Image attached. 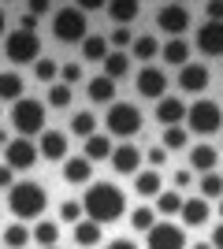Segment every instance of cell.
<instances>
[{
  "instance_id": "obj_48",
  "label": "cell",
  "mask_w": 223,
  "mask_h": 249,
  "mask_svg": "<svg viewBox=\"0 0 223 249\" xmlns=\"http://www.w3.org/2000/svg\"><path fill=\"white\" fill-rule=\"evenodd\" d=\"M212 249H223V223L216 227V234H212Z\"/></svg>"
},
{
  "instance_id": "obj_17",
  "label": "cell",
  "mask_w": 223,
  "mask_h": 249,
  "mask_svg": "<svg viewBox=\"0 0 223 249\" xmlns=\"http://www.w3.org/2000/svg\"><path fill=\"white\" fill-rule=\"evenodd\" d=\"M186 112H190V108H186L179 97H164V101L156 104V119L164 126H179L182 119H186Z\"/></svg>"
},
{
  "instance_id": "obj_24",
  "label": "cell",
  "mask_w": 223,
  "mask_h": 249,
  "mask_svg": "<svg viewBox=\"0 0 223 249\" xmlns=\"http://www.w3.org/2000/svg\"><path fill=\"white\" fill-rule=\"evenodd\" d=\"M86 160H89V164H93V160H112V138H104V134L86 138Z\"/></svg>"
},
{
  "instance_id": "obj_41",
  "label": "cell",
  "mask_w": 223,
  "mask_h": 249,
  "mask_svg": "<svg viewBox=\"0 0 223 249\" xmlns=\"http://www.w3.org/2000/svg\"><path fill=\"white\" fill-rule=\"evenodd\" d=\"M112 45H116V52H119V45H134V37H130L127 26H119V30L112 34Z\"/></svg>"
},
{
  "instance_id": "obj_49",
  "label": "cell",
  "mask_w": 223,
  "mask_h": 249,
  "mask_svg": "<svg viewBox=\"0 0 223 249\" xmlns=\"http://www.w3.org/2000/svg\"><path fill=\"white\" fill-rule=\"evenodd\" d=\"M82 11H104V4H97V0H86V4H78Z\"/></svg>"
},
{
  "instance_id": "obj_8",
  "label": "cell",
  "mask_w": 223,
  "mask_h": 249,
  "mask_svg": "<svg viewBox=\"0 0 223 249\" xmlns=\"http://www.w3.org/2000/svg\"><path fill=\"white\" fill-rule=\"evenodd\" d=\"M156 26L171 37H182L190 26V8L186 4H160L156 8Z\"/></svg>"
},
{
  "instance_id": "obj_36",
  "label": "cell",
  "mask_w": 223,
  "mask_h": 249,
  "mask_svg": "<svg viewBox=\"0 0 223 249\" xmlns=\"http://www.w3.org/2000/svg\"><path fill=\"white\" fill-rule=\"evenodd\" d=\"M130 49H134V56H138V60H153V56L160 52V45H156V37L141 34V37H134V45H130Z\"/></svg>"
},
{
  "instance_id": "obj_53",
  "label": "cell",
  "mask_w": 223,
  "mask_h": 249,
  "mask_svg": "<svg viewBox=\"0 0 223 249\" xmlns=\"http://www.w3.org/2000/svg\"><path fill=\"white\" fill-rule=\"evenodd\" d=\"M220 216H223V197H220Z\"/></svg>"
},
{
  "instance_id": "obj_38",
  "label": "cell",
  "mask_w": 223,
  "mask_h": 249,
  "mask_svg": "<svg viewBox=\"0 0 223 249\" xmlns=\"http://www.w3.org/2000/svg\"><path fill=\"white\" fill-rule=\"evenodd\" d=\"M45 104H52V108H67V104H71V86H64V82L49 86V101H45Z\"/></svg>"
},
{
  "instance_id": "obj_45",
  "label": "cell",
  "mask_w": 223,
  "mask_h": 249,
  "mask_svg": "<svg viewBox=\"0 0 223 249\" xmlns=\"http://www.w3.org/2000/svg\"><path fill=\"white\" fill-rule=\"evenodd\" d=\"M45 11H52V4H45V0H34V4H26V15H45Z\"/></svg>"
},
{
  "instance_id": "obj_5",
  "label": "cell",
  "mask_w": 223,
  "mask_h": 249,
  "mask_svg": "<svg viewBox=\"0 0 223 249\" xmlns=\"http://www.w3.org/2000/svg\"><path fill=\"white\" fill-rule=\"evenodd\" d=\"M108 134H116V138H134L141 130V112H138V104H127V101H116V104H108Z\"/></svg>"
},
{
  "instance_id": "obj_22",
  "label": "cell",
  "mask_w": 223,
  "mask_h": 249,
  "mask_svg": "<svg viewBox=\"0 0 223 249\" xmlns=\"http://www.w3.org/2000/svg\"><path fill=\"white\" fill-rule=\"evenodd\" d=\"M74 242H78L82 249L101 246V223H93V219H78V223H74Z\"/></svg>"
},
{
  "instance_id": "obj_46",
  "label": "cell",
  "mask_w": 223,
  "mask_h": 249,
  "mask_svg": "<svg viewBox=\"0 0 223 249\" xmlns=\"http://www.w3.org/2000/svg\"><path fill=\"white\" fill-rule=\"evenodd\" d=\"M205 11L212 15V22H223V4L216 0V4H205Z\"/></svg>"
},
{
  "instance_id": "obj_50",
  "label": "cell",
  "mask_w": 223,
  "mask_h": 249,
  "mask_svg": "<svg viewBox=\"0 0 223 249\" xmlns=\"http://www.w3.org/2000/svg\"><path fill=\"white\" fill-rule=\"evenodd\" d=\"M0 145H4V149L11 145V138H8V130H0Z\"/></svg>"
},
{
  "instance_id": "obj_19",
  "label": "cell",
  "mask_w": 223,
  "mask_h": 249,
  "mask_svg": "<svg viewBox=\"0 0 223 249\" xmlns=\"http://www.w3.org/2000/svg\"><path fill=\"white\" fill-rule=\"evenodd\" d=\"M89 175H93V164H89L86 156H67L64 178L71 182V186H82V182H89Z\"/></svg>"
},
{
  "instance_id": "obj_6",
  "label": "cell",
  "mask_w": 223,
  "mask_h": 249,
  "mask_svg": "<svg viewBox=\"0 0 223 249\" xmlns=\"http://www.w3.org/2000/svg\"><path fill=\"white\" fill-rule=\"evenodd\" d=\"M186 126H190V134H216L223 126V108L216 101H197L190 104V112H186Z\"/></svg>"
},
{
  "instance_id": "obj_25",
  "label": "cell",
  "mask_w": 223,
  "mask_h": 249,
  "mask_svg": "<svg viewBox=\"0 0 223 249\" xmlns=\"http://www.w3.org/2000/svg\"><path fill=\"white\" fill-rule=\"evenodd\" d=\"M130 71V56L127 52H108V60H104V78H112V82H119V78H123V74Z\"/></svg>"
},
{
  "instance_id": "obj_16",
  "label": "cell",
  "mask_w": 223,
  "mask_h": 249,
  "mask_svg": "<svg viewBox=\"0 0 223 249\" xmlns=\"http://www.w3.org/2000/svg\"><path fill=\"white\" fill-rule=\"evenodd\" d=\"M179 216H182V227H201V223H208V216H212V212H208V201L197 194V197H190L186 205H182Z\"/></svg>"
},
{
  "instance_id": "obj_47",
  "label": "cell",
  "mask_w": 223,
  "mask_h": 249,
  "mask_svg": "<svg viewBox=\"0 0 223 249\" xmlns=\"http://www.w3.org/2000/svg\"><path fill=\"white\" fill-rule=\"evenodd\" d=\"M108 249H138V246H134V242H130V238H116V242H112V246H108Z\"/></svg>"
},
{
  "instance_id": "obj_51",
  "label": "cell",
  "mask_w": 223,
  "mask_h": 249,
  "mask_svg": "<svg viewBox=\"0 0 223 249\" xmlns=\"http://www.w3.org/2000/svg\"><path fill=\"white\" fill-rule=\"evenodd\" d=\"M193 249H212V242H197V246H193Z\"/></svg>"
},
{
  "instance_id": "obj_21",
  "label": "cell",
  "mask_w": 223,
  "mask_h": 249,
  "mask_svg": "<svg viewBox=\"0 0 223 249\" xmlns=\"http://www.w3.org/2000/svg\"><path fill=\"white\" fill-rule=\"evenodd\" d=\"M104 11H108V19H116V22H134L141 15V8L134 4V0H112V4H104Z\"/></svg>"
},
{
  "instance_id": "obj_30",
  "label": "cell",
  "mask_w": 223,
  "mask_h": 249,
  "mask_svg": "<svg viewBox=\"0 0 223 249\" xmlns=\"http://www.w3.org/2000/svg\"><path fill=\"white\" fill-rule=\"evenodd\" d=\"M34 238H37V246H41V249H52L56 242H60V227H56L52 219H45V223H37Z\"/></svg>"
},
{
  "instance_id": "obj_34",
  "label": "cell",
  "mask_w": 223,
  "mask_h": 249,
  "mask_svg": "<svg viewBox=\"0 0 223 249\" xmlns=\"http://www.w3.org/2000/svg\"><path fill=\"white\" fill-rule=\"evenodd\" d=\"M153 223H156V212L149 205H138L134 212H130V227L134 231H153Z\"/></svg>"
},
{
  "instance_id": "obj_32",
  "label": "cell",
  "mask_w": 223,
  "mask_h": 249,
  "mask_svg": "<svg viewBox=\"0 0 223 249\" xmlns=\"http://www.w3.org/2000/svg\"><path fill=\"white\" fill-rule=\"evenodd\" d=\"M190 142V130H182V126H164V149L175 153V149H186Z\"/></svg>"
},
{
  "instance_id": "obj_7",
  "label": "cell",
  "mask_w": 223,
  "mask_h": 249,
  "mask_svg": "<svg viewBox=\"0 0 223 249\" xmlns=\"http://www.w3.org/2000/svg\"><path fill=\"white\" fill-rule=\"evenodd\" d=\"M8 60L11 63H37L41 60V37L30 30H11L8 34Z\"/></svg>"
},
{
  "instance_id": "obj_44",
  "label": "cell",
  "mask_w": 223,
  "mask_h": 249,
  "mask_svg": "<svg viewBox=\"0 0 223 249\" xmlns=\"http://www.w3.org/2000/svg\"><path fill=\"white\" fill-rule=\"evenodd\" d=\"M149 164H153V167L168 164V149H164V145H160V149H149Z\"/></svg>"
},
{
  "instance_id": "obj_15",
  "label": "cell",
  "mask_w": 223,
  "mask_h": 249,
  "mask_svg": "<svg viewBox=\"0 0 223 249\" xmlns=\"http://www.w3.org/2000/svg\"><path fill=\"white\" fill-rule=\"evenodd\" d=\"M138 164H141L138 145H119V149H112V167H116L119 175H138Z\"/></svg>"
},
{
  "instance_id": "obj_3",
  "label": "cell",
  "mask_w": 223,
  "mask_h": 249,
  "mask_svg": "<svg viewBox=\"0 0 223 249\" xmlns=\"http://www.w3.org/2000/svg\"><path fill=\"white\" fill-rule=\"evenodd\" d=\"M52 34H56V41H64V45H82L86 37H89V30H86V11L78 8V4L60 8L52 15Z\"/></svg>"
},
{
  "instance_id": "obj_28",
  "label": "cell",
  "mask_w": 223,
  "mask_h": 249,
  "mask_svg": "<svg viewBox=\"0 0 223 249\" xmlns=\"http://www.w3.org/2000/svg\"><path fill=\"white\" fill-rule=\"evenodd\" d=\"M134 190L141 197H160V171H138L134 175Z\"/></svg>"
},
{
  "instance_id": "obj_13",
  "label": "cell",
  "mask_w": 223,
  "mask_h": 249,
  "mask_svg": "<svg viewBox=\"0 0 223 249\" xmlns=\"http://www.w3.org/2000/svg\"><path fill=\"white\" fill-rule=\"evenodd\" d=\"M179 86L186 93H205L208 89V67L205 63H186L182 74H179Z\"/></svg>"
},
{
  "instance_id": "obj_10",
  "label": "cell",
  "mask_w": 223,
  "mask_h": 249,
  "mask_svg": "<svg viewBox=\"0 0 223 249\" xmlns=\"http://www.w3.org/2000/svg\"><path fill=\"white\" fill-rule=\"evenodd\" d=\"M37 145H30L26 138H15L8 149H4V164L11 167V171H26V167H34L37 164Z\"/></svg>"
},
{
  "instance_id": "obj_26",
  "label": "cell",
  "mask_w": 223,
  "mask_h": 249,
  "mask_svg": "<svg viewBox=\"0 0 223 249\" xmlns=\"http://www.w3.org/2000/svg\"><path fill=\"white\" fill-rule=\"evenodd\" d=\"M82 56L93 63H104L108 60V37H101V34H89L82 41Z\"/></svg>"
},
{
  "instance_id": "obj_39",
  "label": "cell",
  "mask_w": 223,
  "mask_h": 249,
  "mask_svg": "<svg viewBox=\"0 0 223 249\" xmlns=\"http://www.w3.org/2000/svg\"><path fill=\"white\" fill-rule=\"evenodd\" d=\"M60 78H64V86H78L82 82V63H64V67H60Z\"/></svg>"
},
{
  "instance_id": "obj_12",
  "label": "cell",
  "mask_w": 223,
  "mask_h": 249,
  "mask_svg": "<svg viewBox=\"0 0 223 249\" xmlns=\"http://www.w3.org/2000/svg\"><path fill=\"white\" fill-rule=\"evenodd\" d=\"M197 49L205 52V56H223V22H205L201 30H197Z\"/></svg>"
},
{
  "instance_id": "obj_20",
  "label": "cell",
  "mask_w": 223,
  "mask_h": 249,
  "mask_svg": "<svg viewBox=\"0 0 223 249\" xmlns=\"http://www.w3.org/2000/svg\"><path fill=\"white\" fill-rule=\"evenodd\" d=\"M190 49H193L190 41H182V37H171V41L164 45L160 52H164V60H168L171 67H186V63H190Z\"/></svg>"
},
{
  "instance_id": "obj_18",
  "label": "cell",
  "mask_w": 223,
  "mask_h": 249,
  "mask_svg": "<svg viewBox=\"0 0 223 249\" xmlns=\"http://www.w3.org/2000/svg\"><path fill=\"white\" fill-rule=\"evenodd\" d=\"M86 93H89V101H93V104H116V82L104 78V74H97V78H89Z\"/></svg>"
},
{
  "instance_id": "obj_43",
  "label": "cell",
  "mask_w": 223,
  "mask_h": 249,
  "mask_svg": "<svg viewBox=\"0 0 223 249\" xmlns=\"http://www.w3.org/2000/svg\"><path fill=\"white\" fill-rule=\"evenodd\" d=\"M190 171H186V167H179V171H175V175H171V182H175V190H186V186H190Z\"/></svg>"
},
{
  "instance_id": "obj_42",
  "label": "cell",
  "mask_w": 223,
  "mask_h": 249,
  "mask_svg": "<svg viewBox=\"0 0 223 249\" xmlns=\"http://www.w3.org/2000/svg\"><path fill=\"white\" fill-rule=\"evenodd\" d=\"M11 186H15V171L8 164H0V190H11Z\"/></svg>"
},
{
  "instance_id": "obj_2",
  "label": "cell",
  "mask_w": 223,
  "mask_h": 249,
  "mask_svg": "<svg viewBox=\"0 0 223 249\" xmlns=\"http://www.w3.org/2000/svg\"><path fill=\"white\" fill-rule=\"evenodd\" d=\"M8 205L15 219H37L49 205V194H45L41 182H15L8 190Z\"/></svg>"
},
{
  "instance_id": "obj_40",
  "label": "cell",
  "mask_w": 223,
  "mask_h": 249,
  "mask_svg": "<svg viewBox=\"0 0 223 249\" xmlns=\"http://www.w3.org/2000/svg\"><path fill=\"white\" fill-rule=\"evenodd\" d=\"M60 219H64V223H78V219H82V205H78V201H64V205H60Z\"/></svg>"
},
{
  "instance_id": "obj_27",
  "label": "cell",
  "mask_w": 223,
  "mask_h": 249,
  "mask_svg": "<svg viewBox=\"0 0 223 249\" xmlns=\"http://www.w3.org/2000/svg\"><path fill=\"white\" fill-rule=\"evenodd\" d=\"M216 156H220V153H216L212 145H205V142H201V145H193V149H190L193 171H212V167H216Z\"/></svg>"
},
{
  "instance_id": "obj_29",
  "label": "cell",
  "mask_w": 223,
  "mask_h": 249,
  "mask_svg": "<svg viewBox=\"0 0 223 249\" xmlns=\"http://www.w3.org/2000/svg\"><path fill=\"white\" fill-rule=\"evenodd\" d=\"M93 130H97V115H93V112H74V115H71V134L93 138Z\"/></svg>"
},
{
  "instance_id": "obj_1",
  "label": "cell",
  "mask_w": 223,
  "mask_h": 249,
  "mask_svg": "<svg viewBox=\"0 0 223 249\" xmlns=\"http://www.w3.org/2000/svg\"><path fill=\"white\" fill-rule=\"evenodd\" d=\"M82 212H86V219H93L101 227H104V223H116V219L127 212V194H123L116 182H93L82 197Z\"/></svg>"
},
{
  "instance_id": "obj_9",
  "label": "cell",
  "mask_w": 223,
  "mask_h": 249,
  "mask_svg": "<svg viewBox=\"0 0 223 249\" xmlns=\"http://www.w3.org/2000/svg\"><path fill=\"white\" fill-rule=\"evenodd\" d=\"M149 249H186V231H182V223H153V231H149Z\"/></svg>"
},
{
  "instance_id": "obj_11",
  "label": "cell",
  "mask_w": 223,
  "mask_h": 249,
  "mask_svg": "<svg viewBox=\"0 0 223 249\" xmlns=\"http://www.w3.org/2000/svg\"><path fill=\"white\" fill-rule=\"evenodd\" d=\"M134 86H138V93H141V97L164 101V93H168V74L160 71V67H141V74L134 78Z\"/></svg>"
},
{
  "instance_id": "obj_23",
  "label": "cell",
  "mask_w": 223,
  "mask_h": 249,
  "mask_svg": "<svg viewBox=\"0 0 223 249\" xmlns=\"http://www.w3.org/2000/svg\"><path fill=\"white\" fill-rule=\"evenodd\" d=\"M22 74H15V71H4L0 74V101H15L19 104L22 101Z\"/></svg>"
},
{
  "instance_id": "obj_37",
  "label": "cell",
  "mask_w": 223,
  "mask_h": 249,
  "mask_svg": "<svg viewBox=\"0 0 223 249\" xmlns=\"http://www.w3.org/2000/svg\"><path fill=\"white\" fill-rule=\"evenodd\" d=\"M201 197H223V175H216V171H208V175L201 178Z\"/></svg>"
},
{
  "instance_id": "obj_14",
  "label": "cell",
  "mask_w": 223,
  "mask_h": 249,
  "mask_svg": "<svg viewBox=\"0 0 223 249\" xmlns=\"http://www.w3.org/2000/svg\"><path fill=\"white\" fill-rule=\"evenodd\" d=\"M37 153H41L45 160H67V134L64 130H45Z\"/></svg>"
},
{
  "instance_id": "obj_33",
  "label": "cell",
  "mask_w": 223,
  "mask_h": 249,
  "mask_svg": "<svg viewBox=\"0 0 223 249\" xmlns=\"http://www.w3.org/2000/svg\"><path fill=\"white\" fill-rule=\"evenodd\" d=\"M34 78H37V82H45V86H56V78H60V67H56L52 60H37L34 63Z\"/></svg>"
},
{
  "instance_id": "obj_54",
  "label": "cell",
  "mask_w": 223,
  "mask_h": 249,
  "mask_svg": "<svg viewBox=\"0 0 223 249\" xmlns=\"http://www.w3.org/2000/svg\"><path fill=\"white\" fill-rule=\"evenodd\" d=\"M52 249H56V246H52Z\"/></svg>"
},
{
  "instance_id": "obj_52",
  "label": "cell",
  "mask_w": 223,
  "mask_h": 249,
  "mask_svg": "<svg viewBox=\"0 0 223 249\" xmlns=\"http://www.w3.org/2000/svg\"><path fill=\"white\" fill-rule=\"evenodd\" d=\"M0 34H4V8H0Z\"/></svg>"
},
{
  "instance_id": "obj_35",
  "label": "cell",
  "mask_w": 223,
  "mask_h": 249,
  "mask_svg": "<svg viewBox=\"0 0 223 249\" xmlns=\"http://www.w3.org/2000/svg\"><path fill=\"white\" fill-rule=\"evenodd\" d=\"M26 242H30V231L22 227V223H11V227L4 231V246L8 249H26Z\"/></svg>"
},
{
  "instance_id": "obj_31",
  "label": "cell",
  "mask_w": 223,
  "mask_h": 249,
  "mask_svg": "<svg viewBox=\"0 0 223 249\" xmlns=\"http://www.w3.org/2000/svg\"><path fill=\"white\" fill-rule=\"evenodd\" d=\"M182 194H175V190H168V194H160L156 197V212L160 216H175V212H182Z\"/></svg>"
},
{
  "instance_id": "obj_4",
  "label": "cell",
  "mask_w": 223,
  "mask_h": 249,
  "mask_svg": "<svg viewBox=\"0 0 223 249\" xmlns=\"http://www.w3.org/2000/svg\"><path fill=\"white\" fill-rule=\"evenodd\" d=\"M11 126L19 130L22 138L41 134L45 130V101H34V97H22L15 108H11Z\"/></svg>"
}]
</instances>
